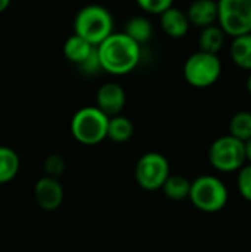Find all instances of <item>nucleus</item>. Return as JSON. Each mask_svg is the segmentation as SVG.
Wrapping results in <instances>:
<instances>
[{"instance_id":"nucleus-1","label":"nucleus","mask_w":251,"mask_h":252,"mask_svg":"<svg viewBox=\"0 0 251 252\" xmlns=\"http://www.w3.org/2000/svg\"><path fill=\"white\" fill-rule=\"evenodd\" d=\"M101 69L111 75H127L141 62L142 47L126 32H111L96 46Z\"/></svg>"},{"instance_id":"nucleus-2","label":"nucleus","mask_w":251,"mask_h":252,"mask_svg":"<svg viewBox=\"0 0 251 252\" xmlns=\"http://www.w3.org/2000/svg\"><path fill=\"white\" fill-rule=\"evenodd\" d=\"M72 27L74 34L98 46L114 32V18L102 4H86L77 10Z\"/></svg>"},{"instance_id":"nucleus-3","label":"nucleus","mask_w":251,"mask_h":252,"mask_svg":"<svg viewBox=\"0 0 251 252\" xmlns=\"http://www.w3.org/2000/svg\"><path fill=\"white\" fill-rule=\"evenodd\" d=\"M188 199L197 210L207 214H215L228 205L229 190L220 177L203 174L191 182Z\"/></svg>"},{"instance_id":"nucleus-4","label":"nucleus","mask_w":251,"mask_h":252,"mask_svg":"<svg viewBox=\"0 0 251 252\" xmlns=\"http://www.w3.org/2000/svg\"><path fill=\"white\" fill-rule=\"evenodd\" d=\"M223 72L219 55L209 52H194L183 63V78L194 89H209L215 86Z\"/></svg>"},{"instance_id":"nucleus-5","label":"nucleus","mask_w":251,"mask_h":252,"mask_svg":"<svg viewBox=\"0 0 251 252\" xmlns=\"http://www.w3.org/2000/svg\"><path fill=\"white\" fill-rule=\"evenodd\" d=\"M109 117L96 106H83L71 118L70 130L72 137L86 146H93L107 139Z\"/></svg>"},{"instance_id":"nucleus-6","label":"nucleus","mask_w":251,"mask_h":252,"mask_svg":"<svg viewBox=\"0 0 251 252\" xmlns=\"http://www.w3.org/2000/svg\"><path fill=\"white\" fill-rule=\"evenodd\" d=\"M209 162L219 173H237L246 162V145L229 133L220 136L209 146Z\"/></svg>"},{"instance_id":"nucleus-7","label":"nucleus","mask_w":251,"mask_h":252,"mask_svg":"<svg viewBox=\"0 0 251 252\" xmlns=\"http://www.w3.org/2000/svg\"><path fill=\"white\" fill-rule=\"evenodd\" d=\"M217 25L226 37L251 32V0H217Z\"/></svg>"},{"instance_id":"nucleus-8","label":"nucleus","mask_w":251,"mask_h":252,"mask_svg":"<svg viewBox=\"0 0 251 252\" xmlns=\"http://www.w3.org/2000/svg\"><path fill=\"white\" fill-rule=\"evenodd\" d=\"M170 176V164L160 152L143 154L135 167L138 185L145 190H158Z\"/></svg>"},{"instance_id":"nucleus-9","label":"nucleus","mask_w":251,"mask_h":252,"mask_svg":"<svg viewBox=\"0 0 251 252\" xmlns=\"http://www.w3.org/2000/svg\"><path fill=\"white\" fill-rule=\"evenodd\" d=\"M34 199L44 211H55L64 201V188L58 179L44 176L34 186Z\"/></svg>"},{"instance_id":"nucleus-10","label":"nucleus","mask_w":251,"mask_h":252,"mask_svg":"<svg viewBox=\"0 0 251 252\" xmlns=\"http://www.w3.org/2000/svg\"><path fill=\"white\" fill-rule=\"evenodd\" d=\"M126 105V92L118 83H104L96 92V108L105 115H118Z\"/></svg>"},{"instance_id":"nucleus-11","label":"nucleus","mask_w":251,"mask_h":252,"mask_svg":"<svg viewBox=\"0 0 251 252\" xmlns=\"http://www.w3.org/2000/svg\"><path fill=\"white\" fill-rule=\"evenodd\" d=\"M158 16H160V27L163 32L170 38H183L191 28L186 12L179 7L172 6Z\"/></svg>"},{"instance_id":"nucleus-12","label":"nucleus","mask_w":251,"mask_h":252,"mask_svg":"<svg viewBox=\"0 0 251 252\" xmlns=\"http://www.w3.org/2000/svg\"><path fill=\"white\" fill-rule=\"evenodd\" d=\"M189 24L197 28H206L217 24V0H192L186 9Z\"/></svg>"},{"instance_id":"nucleus-13","label":"nucleus","mask_w":251,"mask_h":252,"mask_svg":"<svg viewBox=\"0 0 251 252\" xmlns=\"http://www.w3.org/2000/svg\"><path fill=\"white\" fill-rule=\"evenodd\" d=\"M95 49H96V46L90 44L84 38L78 37L77 34H72L65 40L62 52H64V56L67 58L68 62L80 66L93 53Z\"/></svg>"},{"instance_id":"nucleus-14","label":"nucleus","mask_w":251,"mask_h":252,"mask_svg":"<svg viewBox=\"0 0 251 252\" xmlns=\"http://www.w3.org/2000/svg\"><path fill=\"white\" fill-rule=\"evenodd\" d=\"M229 56L237 68L251 72V32L231 38Z\"/></svg>"},{"instance_id":"nucleus-15","label":"nucleus","mask_w":251,"mask_h":252,"mask_svg":"<svg viewBox=\"0 0 251 252\" xmlns=\"http://www.w3.org/2000/svg\"><path fill=\"white\" fill-rule=\"evenodd\" d=\"M225 43H226V34L222 31V28L217 24L201 28L198 35L200 50L219 55V52L225 47Z\"/></svg>"},{"instance_id":"nucleus-16","label":"nucleus","mask_w":251,"mask_h":252,"mask_svg":"<svg viewBox=\"0 0 251 252\" xmlns=\"http://www.w3.org/2000/svg\"><path fill=\"white\" fill-rule=\"evenodd\" d=\"M123 32H126L132 40H135L138 44L142 46L143 43H148L152 38L154 27H152V22L146 16L138 15V16L130 18L126 22Z\"/></svg>"},{"instance_id":"nucleus-17","label":"nucleus","mask_w":251,"mask_h":252,"mask_svg":"<svg viewBox=\"0 0 251 252\" xmlns=\"http://www.w3.org/2000/svg\"><path fill=\"white\" fill-rule=\"evenodd\" d=\"M133 133H135L133 123L127 117L121 114L109 117L108 130H107V137L109 140H112L114 143H126L127 140L132 139Z\"/></svg>"},{"instance_id":"nucleus-18","label":"nucleus","mask_w":251,"mask_h":252,"mask_svg":"<svg viewBox=\"0 0 251 252\" xmlns=\"http://www.w3.org/2000/svg\"><path fill=\"white\" fill-rule=\"evenodd\" d=\"M189 189H191V182L180 174H170L161 188L164 195L172 201L188 199Z\"/></svg>"},{"instance_id":"nucleus-19","label":"nucleus","mask_w":251,"mask_h":252,"mask_svg":"<svg viewBox=\"0 0 251 252\" xmlns=\"http://www.w3.org/2000/svg\"><path fill=\"white\" fill-rule=\"evenodd\" d=\"M19 171V157L7 146H0V185L15 179Z\"/></svg>"},{"instance_id":"nucleus-20","label":"nucleus","mask_w":251,"mask_h":252,"mask_svg":"<svg viewBox=\"0 0 251 252\" xmlns=\"http://www.w3.org/2000/svg\"><path fill=\"white\" fill-rule=\"evenodd\" d=\"M229 134L240 139L241 142H247L251 137V112L250 111H238L232 115L228 126Z\"/></svg>"},{"instance_id":"nucleus-21","label":"nucleus","mask_w":251,"mask_h":252,"mask_svg":"<svg viewBox=\"0 0 251 252\" xmlns=\"http://www.w3.org/2000/svg\"><path fill=\"white\" fill-rule=\"evenodd\" d=\"M237 189L243 199L251 202V164L246 162L237 171Z\"/></svg>"},{"instance_id":"nucleus-22","label":"nucleus","mask_w":251,"mask_h":252,"mask_svg":"<svg viewBox=\"0 0 251 252\" xmlns=\"http://www.w3.org/2000/svg\"><path fill=\"white\" fill-rule=\"evenodd\" d=\"M43 168H44V176L58 179L65 171V159L58 154H52L44 159Z\"/></svg>"},{"instance_id":"nucleus-23","label":"nucleus","mask_w":251,"mask_h":252,"mask_svg":"<svg viewBox=\"0 0 251 252\" xmlns=\"http://www.w3.org/2000/svg\"><path fill=\"white\" fill-rule=\"evenodd\" d=\"M175 0H136L139 9L151 15H161L164 10L172 7Z\"/></svg>"},{"instance_id":"nucleus-24","label":"nucleus","mask_w":251,"mask_h":252,"mask_svg":"<svg viewBox=\"0 0 251 252\" xmlns=\"http://www.w3.org/2000/svg\"><path fill=\"white\" fill-rule=\"evenodd\" d=\"M84 74H89V75H93V74H96V72H99V71H102L101 69V63H99V58H98V52H96V49L93 50V53L78 66Z\"/></svg>"},{"instance_id":"nucleus-25","label":"nucleus","mask_w":251,"mask_h":252,"mask_svg":"<svg viewBox=\"0 0 251 252\" xmlns=\"http://www.w3.org/2000/svg\"><path fill=\"white\" fill-rule=\"evenodd\" d=\"M244 145H246V157H247V162H250L251 164V137L247 140V142H244Z\"/></svg>"},{"instance_id":"nucleus-26","label":"nucleus","mask_w":251,"mask_h":252,"mask_svg":"<svg viewBox=\"0 0 251 252\" xmlns=\"http://www.w3.org/2000/svg\"><path fill=\"white\" fill-rule=\"evenodd\" d=\"M10 1H12V0H0V13H3V12L9 7Z\"/></svg>"},{"instance_id":"nucleus-27","label":"nucleus","mask_w":251,"mask_h":252,"mask_svg":"<svg viewBox=\"0 0 251 252\" xmlns=\"http://www.w3.org/2000/svg\"><path fill=\"white\" fill-rule=\"evenodd\" d=\"M246 89H247L249 94L251 96V72L249 74V77H247V81H246Z\"/></svg>"}]
</instances>
